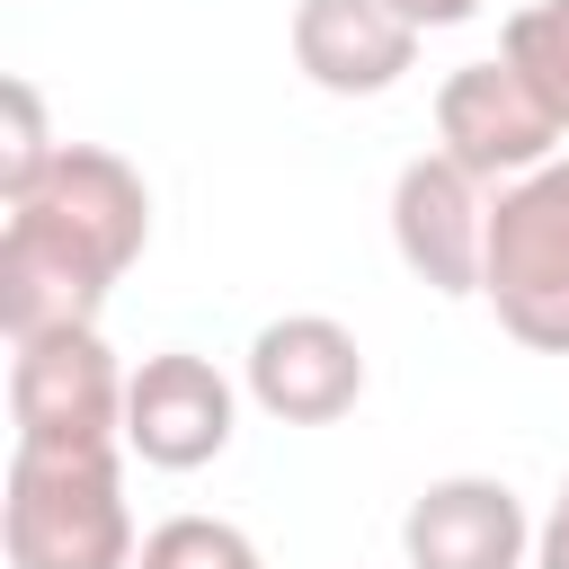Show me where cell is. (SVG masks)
Masks as SVG:
<instances>
[{
	"mask_svg": "<svg viewBox=\"0 0 569 569\" xmlns=\"http://www.w3.org/2000/svg\"><path fill=\"white\" fill-rule=\"evenodd\" d=\"M0 320L9 347L18 338H53V329H98V302L116 293V276L151 249V187L124 151L107 142H62V160L0 196Z\"/></svg>",
	"mask_w": 569,
	"mask_h": 569,
	"instance_id": "cell-1",
	"label": "cell"
},
{
	"mask_svg": "<svg viewBox=\"0 0 569 569\" xmlns=\"http://www.w3.org/2000/svg\"><path fill=\"white\" fill-rule=\"evenodd\" d=\"M0 542H9V569H133L142 533H133V507H124V453L9 445Z\"/></svg>",
	"mask_w": 569,
	"mask_h": 569,
	"instance_id": "cell-2",
	"label": "cell"
},
{
	"mask_svg": "<svg viewBox=\"0 0 569 569\" xmlns=\"http://www.w3.org/2000/svg\"><path fill=\"white\" fill-rule=\"evenodd\" d=\"M480 293L498 329L533 356H569V160L489 196V267Z\"/></svg>",
	"mask_w": 569,
	"mask_h": 569,
	"instance_id": "cell-3",
	"label": "cell"
},
{
	"mask_svg": "<svg viewBox=\"0 0 569 569\" xmlns=\"http://www.w3.org/2000/svg\"><path fill=\"white\" fill-rule=\"evenodd\" d=\"M124 365L98 329H53L9 347V445L36 453H124Z\"/></svg>",
	"mask_w": 569,
	"mask_h": 569,
	"instance_id": "cell-4",
	"label": "cell"
},
{
	"mask_svg": "<svg viewBox=\"0 0 569 569\" xmlns=\"http://www.w3.org/2000/svg\"><path fill=\"white\" fill-rule=\"evenodd\" d=\"M436 151H445L453 169H471L480 187H516V178H533L542 160H560V124H551V107L489 53V62L445 71V89H436Z\"/></svg>",
	"mask_w": 569,
	"mask_h": 569,
	"instance_id": "cell-5",
	"label": "cell"
},
{
	"mask_svg": "<svg viewBox=\"0 0 569 569\" xmlns=\"http://www.w3.org/2000/svg\"><path fill=\"white\" fill-rule=\"evenodd\" d=\"M240 427V391L213 356H187V347H160L133 365L124 382V453L151 462V471H204Z\"/></svg>",
	"mask_w": 569,
	"mask_h": 569,
	"instance_id": "cell-6",
	"label": "cell"
},
{
	"mask_svg": "<svg viewBox=\"0 0 569 569\" xmlns=\"http://www.w3.org/2000/svg\"><path fill=\"white\" fill-rule=\"evenodd\" d=\"M391 249L427 293H480L489 267V187L445 151H418L391 178Z\"/></svg>",
	"mask_w": 569,
	"mask_h": 569,
	"instance_id": "cell-7",
	"label": "cell"
},
{
	"mask_svg": "<svg viewBox=\"0 0 569 569\" xmlns=\"http://www.w3.org/2000/svg\"><path fill=\"white\" fill-rule=\"evenodd\" d=\"M249 400L267 409V418H284V427H329V418H347L356 400H365V347H356V329L347 320H329V311H284V320H267L258 338H249Z\"/></svg>",
	"mask_w": 569,
	"mask_h": 569,
	"instance_id": "cell-8",
	"label": "cell"
},
{
	"mask_svg": "<svg viewBox=\"0 0 569 569\" xmlns=\"http://www.w3.org/2000/svg\"><path fill=\"white\" fill-rule=\"evenodd\" d=\"M400 551H409V569H533V516L507 480L453 471L409 498Z\"/></svg>",
	"mask_w": 569,
	"mask_h": 569,
	"instance_id": "cell-9",
	"label": "cell"
},
{
	"mask_svg": "<svg viewBox=\"0 0 569 569\" xmlns=\"http://www.w3.org/2000/svg\"><path fill=\"white\" fill-rule=\"evenodd\" d=\"M293 62L329 98H382L418 62V27L391 0H293Z\"/></svg>",
	"mask_w": 569,
	"mask_h": 569,
	"instance_id": "cell-10",
	"label": "cell"
},
{
	"mask_svg": "<svg viewBox=\"0 0 569 569\" xmlns=\"http://www.w3.org/2000/svg\"><path fill=\"white\" fill-rule=\"evenodd\" d=\"M498 62L551 107V124L569 133V0H525L498 27Z\"/></svg>",
	"mask_w": 569,
	"mask_h": 569,
	"instance_id": "cell-11",
	"label": "cell"
},
{
	"mask_svg": "<svg viewBox=\"0 0 569 569\" xmlns=\"http://www.w3.org/2000/svg\"><path fill=\"white\" fill-rule=\"evenodd\" d=\"M133 569H267V551L240 525H222V516H169V525L142 533Z\"/></svg>",
	"mask_w": 569,
	"mask_h": 569,
	"instance_id": "cell-12",
	"label": "cell"
},
{
	"mask_svg": "<svg viewBox=\"0 0 569 569\" xmlns=\"http://www.w3.org/2000/svg\"><path fill=\"white\" fill-rule=\"evenodd\" d=\"M0 116H9V133H0V196H18V187H36V178L62 160V142H53V124H44L36 80H0Z\"/></svg>",
	"mask_w": 569,
	"mask_h": 569,
	"instance_id": "cell-13",
	"label": "cell"
},
{
	"mask_svg": "<svg viewBox=\"0 0 569 569\" xmlns=\"http://www.w3.org/2000/svg\"><path fill=\"white\" fill-rule=\"evenodd\" d=\"M391 9H400L418 36H427V27H462V18H480V0H391Z\"/></svg>",
	"mask_w": 569,
	"mask_h": 569,
	"instance_id": "cell-14",
	"label": "cell"
},
{
	"mask_svg": "<svg viewBox=\"0 0 569 569\" xmlns=\"http://www.w3.org/2000/svg\"><path fill=\"white\" fill-rule=\"evenodd\" d=\"M533 569H569V507H551L533 525Z\"/></svg>",
	"mask_w": 569,
	"mask_h": 569,
	"instance_id": "cell-15",
	"label": "cell"
},
{
	"mask_svg": "<svg viewBox=\"0 0 569 569\" xmlns=\"http://www.w3.org/2000/svg\"><path fill=\"white\" fill-rule=\"evenodd\" d=\"M560 507H569V471H560Z\"/></svg>",
	"mask_w": 569,
	"mask_h": 569,
	"instance_id": "cell-16",
	"label": "cell"
}]
</instances>
